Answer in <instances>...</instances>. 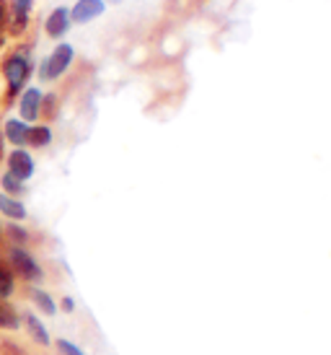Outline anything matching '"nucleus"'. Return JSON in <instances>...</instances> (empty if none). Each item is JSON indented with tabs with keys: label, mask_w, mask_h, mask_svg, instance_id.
<instances>
[{
	"label": "nucleus",
	"mask_w": 331,
	"mask_h": 355,
	"mask_svg": "<svg viewBox=\"0 0 331 355\" xmlns=\"http://www.w3.org/2000/svg\"><path fill=\"white\" fill-rule=\"evenodd\" d=\"M31 70H34V62H31L26 47H16L8 52V58L3 60V76H6V86H8L10 96H19L21 91L26 89Z\"/></svg>",
	"instance_id": "obj_1"
},
{
	"label": "nucleus",
	"mask_w": 331,
	"mask_h": 355,
	"mask_svg": "<svg viewBox=\"0 0 331 355\" xmlns=\"http://www.w3.org/2000/svg\"><path fill=\"white\" fill-rule=\"evenodd\" d=\"M73 60H75V50H73V44H68V42H57V44H55V50L42 60L39 78L44 80V83H52V80L62 78V76L70 70V65H73Z\"/></svg>",
	"instance_id": "obj_2"
},
{
	"label": "nucleus",
	"mask_w": 331,
	"mask_h": 355,
	"mask_svg": "<svg viewBox=\"0 0 331 355\" xmlns=\"http://www.w3.org/2000/svg\"><path fill=\"white\" fill-rule=\"evenodd\" d=\"M8 265H10V270H13L16 275H21L24 280H31V283H39L42 277H44L39 262H37V259H34L26 249H21V247H10Z\"/></svg>",
	"instance_id": "obj_3"
},
{
	"label": "nucleus",
	"mask_w": 331,
	"mask_h": 355,
	"mask_svg": "<svg viewBox=\"0 0 331 355\" xmlns=\"http://www.w3.org/2000/svg\"><path fill=\"white\" fill-rule=\"evenodd\" d=\"M73 29V21H70V8L57 6L55 10H49V16L44 19V34L49 40H65L68 31Z\"/></svg>",
	"instance_id": "obj_4"
},
{
	"label": "nucleus",
	"mask_w": 331,
	"mask_h": 355,
	"mask_svg": "<svg viewBox=\"0 0 331 355\" xmlns=\"http://www.w3.org/2000/svg\"><path fill=\"white\" fill-rule=\"evenodd\" d=\"M42 101H44V94L34 86H26V89L19 94V114L24 122H37L42 114Z\"/></svg>",
	"instance_id": "obj_5"
},
{
	"label": "nucleus",
	"mask_w": 331,
	"mask_h": 355,
	"mask_svg": "<svg viewBox=\"0 0 331 355\" xmlns=\"http://www.w3.org/2000/svg\"><path fill=\"white\" fill-rule=\"evenodd\" d=\"M104 10H107V3H104V0H75L73 8H70V21L83 26V24H91V21L101 19Z\"/></svg>",
	"instance_id": "obj_6"
},
{
	"label": "nucleus",
	"mask_w": 331,
	"mask_h": 355,
	"mask_svg": "<svg viewBox=\"0 0 331 355\" xmlns=\"http://www.w3.org/2000/svg\"><path fill=\"white\" fill-rule=\"evenodd\" d=\"M31 10H34V0H8V26L13 34H21L29 26Z\"/></svg>",
	"instance_id": "obj_7"
},
{
	"label": "nucleus",
	"mask_w": 331,
	"mask_h": 355,
	"mask_svg": "<svg viewBox=\"0 0 331 355\" xmlns=\"http://www.w3.org/2000/svg\"><path fill=\"white\" fill-rule=\"evenodd\" d=\"M34 158L31 153H26L24 148H16L8 153V174L10 177L21 179V182H26V179L34 177Z\"/></svg>",
	"instance_id": "obj_8"
},
{
	"label": "nucleus",
	"mask_w": 331,
	"mask_h": 355,
	"mask_svg": "<svg viewBox=\"0 0 331 355\" xmlns=\"http://www.w3.org/2000/svg\"><path fill=\"white\" fill-rule=\"evenodd\" d=\"M3 132H6V140H8L10 146L24 148V146H26V135H29V122H24L21 117H10V119H6Z\"/></svg>",
	"instance_id": "obj_9"
},
{
	"label": "nucleus",
	"mask_w": 331,
	"mask_h": 355,
	"mask_svg": "<svg viewBox=\"0 0 331 355\" xmlns=\"http://www.w3.org/2000/svg\"><path fill=\"white\" fill-rule=\"evenodd\" d=\"M0 213L10 220H24L26 218V207L19 198H10L6 192H0Z\"/></svg>",
	"instance_id": "obj_10"
},
{
	"label": "nucleus",
	"mask_w": 331,
	"mask_h": 355,
	"mask_svg": "<svg viewBox=\"0 0 331 355\" xmlns=\"http://www.w3.org/2000/svg\"><path fill=\"white\" fill-rule=\"evenodd\" d=\"M49 143H52V130L47 125H29L26 146H31V148H47Z\"/></svg>",
	"instance_id": "obj_11"
},
{
	"label": "nucleus",
	"mask_w": 331,
	"mask_h": 355,
	"mask_svg": "<svg viewBox=\"0 0 331 355\" xmlns=\"http://www.w3.org/2000/svg\"><path fill=\"white\" fill-rule=\"evenodd\" d=\"M26 329H29V335L39 343V345H49V335H47V327L42 324L39 319L34 314H26Z\"/></svg>",
	"instance_id": "obj_12"
},
{
	"label": "nucleus",
	"mask_w": 331,
	"mask_h": 355,
	"mask_svg": "<svg viewBox=\"0 0 331 355\" xmlns=\"http://www.w3.org/2000/svg\"><path fill=\"white\" fill-rule=\"evenodd\" d=\"M21 324L19 314L13 311V306H8L6 301H0V329H16Z\"/></svg>",
	"instance_id": "obj_13"
},
{
	"label": "nucleus",
	"mask_w": 331,
	"mask_h": 355,
	"mask_svg": "<svg viewBox=\"0 0 331 355\" xmlns=\"http://www.w3.org/2000/svg\"><path fill=\"white\" fill-rule=\"evenodd\" d=\"M0 184H3V192H6V195H10V198H19V195H24V192H26L24 182H21V179H16V177H10L8 171L3 174Z\"/></svg>",
	"instance_id": "obj_14"
},
{
	"label": "nucleus",
	"mask_w": 331,
	"mask_h": 355,
	"mask_svg": "<svg viewBox=\"0 0 331 355\" xmlns=\"http://www.w3.org/2000/svg\"><path fill=\"white\" fill-rule=\"evenodd\" d=\"M31 301L39 306L44 314H55V311H57V306H55L52 296H49V293H44V291H39V288H34V291H31Z\"/></svg>",
	"instance_id": "obj_15"
},
{
	"label": "nucleus",
	"mask_w": 331,
	"mask_h": 355,
	"mask_svg": "<svg viewBox=\"0 0 331 355\" xmlns=\"http://www.w3.org/2000/svg\"><path fill=\"white\" fill-rule=\"evenodd\" d=\"M10 293H13V275H10V267L0 265V301H6Z\"/></svg>",
	"instance_id": "obj_16"
},
{
	"label": "nucleus",
	"mask_w": 331,
	"mask_h": 355,
	"mask_svg": "<svg viewBox=\"0 0 331 355\" xmlns=\"http://www.w3.org/2000/svg\"><path fill=\"white\" fill-rule=\"evenodd\" d=\"M57 350L62 355H83V350L75 347L73 343H68V340H57Z\"/></svg>",
	"instance_id": "obj_17"
},
{
	"label": "nucleus",
	"mask_w": 331,
	"mask_h": 355,
	"mask_svg": "<svg viewBox=\"0 0 331 355\" xmlns=\"http://www.w3.org/2000/svg\"><path fill=\"white\" fill-rule=\"evenodd\" d=\"M8 234H10L13 239H16V241H24V239H26V234H24L21 228H16V226H10V228H8Z\"/></svg>",
	"instance_id": "obj_18"
},
{
	"label": "nucleus",
	"mask_w": 331,
	"mask_h": 355,
	"mask_svg": "<svg viewBox=\"0 0 331 355\" xmlns=\"http://www.w3.org/2000/svg\"><path fill=\"white\" fill-rule=\"evenodd\" d=\"M62 309H65V311H73V301L65 298V301H62Z\"/></svg>",
	"instance_id": "obj_19"
},
{
	"label": "nucleus",
	"mask_w": 331,
	"mask_h": 355,
	"mask_svg": "<svg viewBox=\"0 0 331 355\" xmlns=\"http://www.w3.org/2000/svg\"><path fill=\"white\" fill-rule=\"evenodd\" d=\"M104 3H111V6H119V3H125V0H104Z\"/></svg>",
	"instance_id": "obj_20"
}]
</instances>
